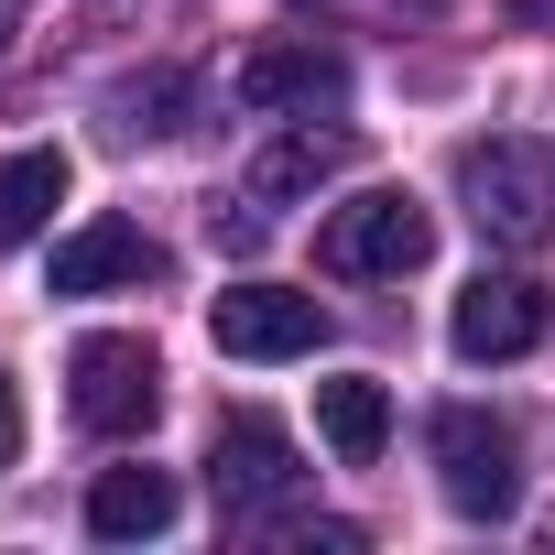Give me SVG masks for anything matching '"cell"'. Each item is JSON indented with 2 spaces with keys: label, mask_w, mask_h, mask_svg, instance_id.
I'll list each match as a JSON object with an SVG mask.
<instances>
[{
  "label": "cell",
  "mask_w": 555,
  "mask_h": 555,
  "mask_svg": "<svg viewBox=\"0 0 555 555\" xmlns=\"http://www.w3.org/2000/svg\"><path fill=\"white\" fill-rule=\"evenodd\" d=\"M436 479H447V501H457L468 522H501V512L522 501L512 425H501V414H479V403H447V414H436Z\"/></svg>",
  "instance_id": "8992f818"
},
{
  "label": "cell",
  "mask_w": 555,
  "mask_h": 555,
  "mask_svg": "<svg viewBox=\"0 0 555 555\" xmlns=\"http://www.w3.org/2000/svg\"><path fill=\"white\" fill-rule=\"evenodd\" d=\"M66 403H77V425L88 436H142L153 414H164V360L142 349V338H77L66 349Z\"/></svg>",
  "instance_id": "3957f363"
},
{
  "label": "cell",
  "mask_w": 555,
  "mask_h": 555,
  "mask_svg": "<svg viewBox=\"0 0 555 555\" xmlns=\"http://www.w3.org/2000/svg\"><path fill=\"white\" fill-rule=\"evenodd\" d=\"M12 34H23V0H0V44H12Z\"/></svg>",
  "instance_id": "2e32d148"
},
{
  "label": "cell",
  "mask_w": 555,
  "mask_h": 555,
  "mask_svg": "<svg viewBox=\"0 0 555 555\" xmlns=\"http://www.w3.org/2000/svg\"><path fill=\"white\" fill-rule=\"evenodd\" d=\"M338 164H349V131H284V142H272V153L240 175V196L218 207V240H240V250H250V240L284 218V207H306Z\"/></svg>",
  "instance_id": "5b68a950"
},
{
  "label": "cell",
  "mask_w": 555,
  "mask_h": 555,
  "mask_svg": "<svg viewBox=\"0 0 555 555\" xmlns=\"http://www.w3.org/2000/svg\"><path fill=\"white\" fill-rule=\"evenodd\" d=\"M12 457H23V392H12V371H0V479H12Z\"/></svg>",
  "instance_id": "9a60e30c"
},
{
  "label": "cell",
  "mask_w": 555,
  "mask_h": 555,
  "mask_svg": "<svg viewBox=\"0 0 555 555\" xmlns=\"http://www.w3.org/2000/svg\"><path fill=\"white\" fill-rule=\"evenodd\" d=\"M436 250V218L403 196V185H371V196H349V207H327V229H317V261L327 272H349V284H382V272H414Z\"/></svg>",
  "instance_id": "7a4b0ae2"
},
{
  "label": "cell",
  "mask_w": 555,
  "mask_h": 555,
  "mask_svg": "<svg viewBox=\"0 0 555 555\" xmlns=\"http://www.w3.org/2000/svg\"><path fill=\"white\" fill-rule=\"evenodd\" d=\"M447 338H457V360H522L544 338V295L522 284V272H479V284L457 295V317H447Z\"/></svg>",
  "instance_id": "9c48e42d"
},
{
  "label": "cell",
  "mask_w": 555,
  "mask_h": 555,
  "mask_svg": "<svg viewBox=\"0 0 555 555\" xmlns=\"http://www.w3.org/2000/svg\"><path fill=\"white\" fill-rule=\"evenodd\" d=\"M164 522H175V479L164 468H99V490H88V533L99 544H142Z\"/></svg>",
  "instance_id": "7c38bea8"
},
{
  "label": "cell",
  "mask_w": 555,
  "mask_h": 555,
  "mask_svg": "<svg viewBox=\"0 0 555 555\" xmlns=\"http://www.w3.org/2000/svg\"><path fill=\"white\" fill-rule=\"evenodd\" d=\"M55 207H66V153H12L0 164V250L34 240Z\"/></svg>",
  "instance_id": "4fadbf2b"
},
{
  "label": "cell",
  "mask_w": 555,
  "mask_h": 555,
  "mask_svg": "<svg viewBox=\"0 0 555 555\" xmlns=\"http://www.w3.org/2000/svg\"><path fill=\"white\" fill-rule=\"evenodd\" d=\"M185 99H196V88H185L175 66H153V77L109 88V131H120V142H175V131H185Z\"/></svg>",
  "instance_id": "5bb4252c"
},
{
  "label": "cell",
  "mask_w": 555,
  "mask_h": 555,
  "mask_svg": "<svg viewBox=\"0 0 555 555\" xmlns=\"http://www.w3.org/2000/svg\"><path fill=\"white\" fill-rule=\"evenodd\" d=\"M207 338L229 360H317L327 349V306L317 295H284V284H229L207 306Z\"/></svg>",
  "instance_id": "52a82bcc"
},
{
  "label": "cell",
  "mask_w": 555,
  "mask_h": 555,
  "mask_svg": "<svg viewBox=\"0 0 555 555\" xmlns=\"http://www.w3.org/2000/svg\"><path fill=\"white\" fill-rule=\"evenodd\" d=\"M317 436H327L349 468H371V457L392 447V392H382L371 371H338V382H317Z\"/></svg>",
  "instance_id": "8fae6325"
},
{
  "label": "cell",
  "mask_w": 555,
  "mask_h": 555,
  "mask_svg": "<svg viewBox=\"0 0 555 555\" xmlns=\"http://www.w3.org/2000/svg\"><path fill=\"white\" fill-rule=\"evenodd\" d=\"M207 490H218L229 522H261V512H284L306 490V457H295V436L272 414H229L218 447H207Z\"/></svg>",
  "instance_id": "277c9868"
},
{
  "label": "cell",
  "mask_w": 555,
  "mask_h": 555,
  "mask_svg": "<svg viewBox=\"0 0 555 555\" xmlns=\"http://www.w3.org/2000/svg\"><path fill=\"white\" fill-rule=\"evenodd\" d=\"M229 88H240V109H261V120H272V109H317V99H338V88H349V55H338V44H317V34H272V44H250V55H240V77H229Z\"/></svg>",
  "instance_id": "ba28073f"
},
{
  "label": "cell",
  "mask_w": 555,
  "mask_h": 555,
  "mask_svg": "<svg viewBox=\"0 0 555 555\" xmlns=\"http://www.w3.org/2000/svg\"><path fill=\"white\" fill-rule=\"evenodd\" d=\"M457 207H468L479 240L544 250V240H555V142H533V131L468 142V153H457Z\"/></svg>",
  "instance_id": "6da1fadb"
},
{
  "label": "cell",
  "mask_w": 555,
  "mask_h": 555,
  "mask_svg": "<svg viewBox=\"0 0 555 555\" xmlns=\"http://www.w3.org/2000/svg\"><path fill=\"white\" fill-rule=\"evenodd\" d=\"M164 250L131 229V218H88L77 240H55V272H44V295H109V284H153Z\"/></svg>",
  "instance_id": "30bf717a"
}]
</instances>
